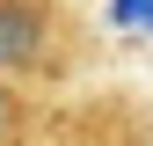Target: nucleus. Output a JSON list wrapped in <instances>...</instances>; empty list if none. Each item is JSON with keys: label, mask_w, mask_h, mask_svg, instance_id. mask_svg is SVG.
I'll return each mask as SVG.
<instances>
[{"label": "nucleus", "mask_w": 153, "mask_h": 146, "mask_svg": "<svg viewBox=\"0 0 153 146\" xmlns=\"http://www.w3.org/2000/svg\"><path fill=\"white\" fill-rule=\"evenodd\" d=\"M51 44V15L36 0H0V66H36Z\"/></svg>", "instance_id": "1"}, {"label": "nucleus", "mask_w": 153, "mask_h": 146, "mask_svg": "<svg viewBox=\"0 0 153 146\" xmlns=\"http://www.w3.org/2000/svg\"><path fill=\"white\" fill-rule=\"evenodd\" d=\"M109 22H139V0H117V7H109Z\"/></svg>", "instance_id": "2"}, {"label": "nucleus", "mask_w": 153, "mask_h": 146, "mask_svg": "<svg viewBox=\"0 0 153 146\" xmlns=\"http://www.w3.org/2000/svg\"><path fill=\"white\" fill-rule=\"evenodd\" d=\"M139 22H146V29H153V0H139Z\"/></svg>", "instance_id": "3"}, {"label": "nucleus", "mask_w": 153, "mask_h": 146, "mask_svg": "<svg viewBox=\"0 0 153 146\" xmlns=\"http://www.w3.org/2000/svg\"><path fill=\"white\" fill-rule=\"evenodd\" d=\"M0 124H7V95H0Z\"/></svg>", "instance_id": "4"}]
</instances>
